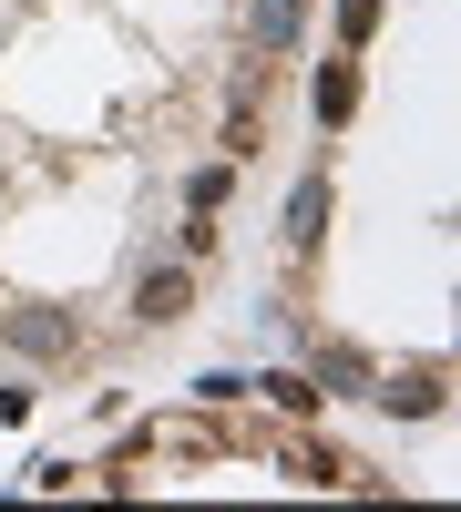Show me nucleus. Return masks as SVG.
<instances>
[{"instance_id": "f257e3e1", "label": "nucleus", "mask_w": 461, "mask_h": 512, "mask_svg": "<svg viewBox=\"0 0 461 512\" xmlns=\"http://www.w3.org/2000/svg\"><path fill=\"white\" fill-rule=\"evenodd\" d=\"M0 349H21V359H72V349H82V318H72V308H0Z\"/></svg>"}, {"instance_id": "f03ea898", "label": "nucleus", "mask_w": 461, "mask_h": 512, "mask_svg": "<svg viewBox=\"0 0 461 512\" xmlns=\"http://www.w3.org/2000/svg\"><path fill=\"white\" fill-rule=\"evenodd\" d=\"M441 390H451V369H441V359H421V369H390V379H369V400H380L390 420H431V410H441Z\"/></svg>"}, {"instance_id": "7ed1b4c3", "label": "nucleus", "mask_w": 461, "mask_h": 512, "mask_svg": "<svg viewBox=\"0 0 461 512\" xmlns=\"http://www.w3.org/2000/svg\"><path fill=\"white\" fill-rule=\"evenodd\" d=\"M185 308H195V267H154V277L134 287V318H144V328H175Z\"/></svg>"}, {"instance_id": "20e7f679", "label": "nucleus", "mask_w": 461, "mask_h": 512, "mask_svg": "<svg viewBox=\"0 0 461 512\" xmlns=\"http://www.w3.org/2000/svg\"><path fill=\"white\" fill-rule=\"evenodd\" d=\"M308 21V0H246V52H287Z\"/></svg>"}, {"instance_id": "39448f33", "label": "nucleus", "mask_w": 461, "mask_h": 512, "mask_svg": "<svg viewBox=\"0 0 461 512\" xmlns=\"http://www.w3.org/2000/svg\"><path fill=\"white\" fill-rule=\"evenodd\" d=\"M308 103H318V123H328V134H339V123L359 113V62H328V72L308 82Z\"/></svg>"}, {"instance_id": "423d86ee", "label": "nucleus", "mask_w": 461, "mask_h": 512, "mask_svg": "<svg viewBox=\"0 0 461 512\" xmlns=\"http://www.w3.org/2000/svg\"><path fill=\"white\" fill-rule=\"evenodd\" d=\"M318 236H328V175H308L298 195H287V246H298V256H308Z\"/></svg>"}, {"instance_id": "0eeeda50", "label": "nucleus", "mask_w": 461, "mask_h": 512, "mask_svg": "<svg viewBox=\"0 0 461 512\" xmlns=\"http://www.w3.org/2000/svg\"><path fill=\"white\" fill-rule=\"evenodd\" d=\"M369 379H380V369H369V349H349V338L318 359V390H369Z\"/></svg>"}, {"instance_id": "6e6552de", "label": "nucleus", "mask_w": 461, "mask_h": 512, "mask_svg": "<svg viewBox=\"0 0 461 512\" xmlns=\"http://www.w3.org/2000/svg\"><path fill=\"white\" fill-rule=\"evenodd\" d=\"M298 482L339 492V482H359V461H349V451H328V441H308V451H298Z\"/></svg>"}, {"instance_id": "1a4fd4ad", "label": "nucleus", "mask_w": 461, "mask_h": 512, "mask_svg": "<svg viewBox=\"0 0 461 512\" xmlns=\"http://www.w3.org/2000/svg\"><path fill=\"white\" fill-rule=\"evenodd\" d=\"M257 390H267L287 420H308V410H318V379H287V369H277V379H257Z\"/></svg>"}, {"instance_id": "9d476101", "label": "nucleus", "mask_w": 461, "mask_h": 512, "mask_svg": "<svg viewBox=\"0 0 461 512\" xmlns=\"http://www.w3.org/2000/svg\"><path fill=\"white\" fill-rule=\"evenodd\" d=\"M226 185H236V164H205V175L185 185V205H195V216H216V205H226Z\"/></svg>"}, {"instance_id": "9b49d317", "label": "nucleus", "mask_w": 461, "mask_h": 512, "mask_svg": "<svg viewBox=\"0 0 461 512\" xmlns=\"http://www.w3.org/2000/svg\"><path fill=\"white\" fill-rule=\"evenodd\" d=\"M369 31H380V0H339V41H349V52H359Z\"/></svg>"}]
</instances>
